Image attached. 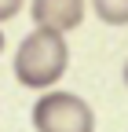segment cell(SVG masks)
Masks as SVG:
<instances>
[{"label":"cell","instance_id":"cell-1","mask_svg":"<svg viewBox=\"0 0 128 132\" xmlns=\"http://www.w3.org/2000/svg\"><path fill=\"white\" fill-rule=\"evenodd\" d=\"M11 70H15V81H19L22 88H33V92L55 88L59 81H62V73L70 70V44H66V33L33 29V33L19 44Z\"/></svg>","mask_w":128,"mask_h":132},{"label":"cell","instance_id":"cell-2","mask_svg":"<svg viewBox=\"0 0 128 132\" xmlns=\"http://www.w3.org/2000/svg\"><path fill=\"white\" fill-rule=\"evenodd\" d=\"M33 128L37 132H95V114L81 95L48 88L33 103Z\"/></svg>","mask_w":128,"mask_h":132},{"label":"cell","instance_id":"cell-3","mask_svg":"<svg viewBox=\"0 0 128 132\" xmlns=\"http://www.w3.org/2000/svg\"><path fill=\"white\" fill-rule=\"evenodd\" d=\"M29 15L37 29L70 33L84 22V0H29Z\"/></svg>","mask_w":128,"mask_h":132},{"label":"cell","instance_id":"cell-4","mask_svg":"<svg viewBox=\"0 0 128 132\" xmlns=\"http://www.w3.org/2000/svg\"><path fill=\"white\" fill-rule=\"evenodd\" d=\"M88 4L106 26H124L128 22V0H88Z\"/></svg>","mask_w":128,"mask_h":132},{"label":"cell","instance_id":"cell-5","mask_svg":"<svg viewBox=\"0 0 128 132\" xmlns=\"http://www.w3.org/2000/svg\"><path fill=\"white\" fill-rule=\"evenodd\" d=\"M22 4H26V0H0V22L15 19V15L22 11Z\"/></svg>","mask_w":128,"mask_h":132},{"label":"cell","instance_id":"cell-6","mask_svg":"<svg viewBox=\"0 0 128 132\" xmlns=\"http://www.w3.org/2000/svg\"><path fill=\"white\" fill-rule=\"evenodd\" d=\"M0 52H4V29H0Z\"/></svg>","mask_w":128,"mask_h":132}]
</instances>
